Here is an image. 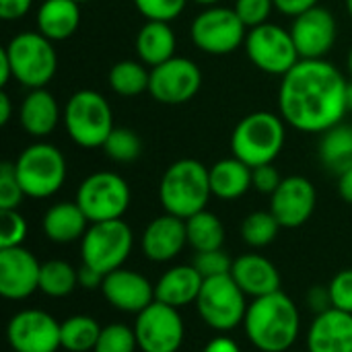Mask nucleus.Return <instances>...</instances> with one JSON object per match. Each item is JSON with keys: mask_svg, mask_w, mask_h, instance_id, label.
Wrapping results in <instances>:
<instances>
[{"mask_svg": "<svg viewBox=\"0 0 352 352\" xmlns=\"http://www.w3.org/2000/svg\"><path fill=\"white\" fill-rule=\"evenodd\" d=\"M243 45L252 64L272 76H285L301 60L291 29L287 31L270 21L250 29Z\"/></svg>", "mask_w": 352, "mask_h": 352, "instance_id": "12", "label": "nucleus"}, {"mask_svg": "<svg viewBox=\"0 0 352 352\" xmlns=\"http://www.w3.org/2000/svg\"><path fill=\"white\" fill-rule=\"evenodd\" d=\"M320 161L324 169L334 175H342L352 169V126L351 124H336L334 128L326 130L320 140Z\"/></svg>", "mask_w": 352, "mask_h": 352, "instance_id": "29", "label": "nucleus"}, {"mask_svg": "<svg viewBox=\"0 0 352 352\" xmlns=\"http://www.w3.org/2000/svg\"><path fill=\"white\" fill-rule=\"evenodd\" d=\"M332 307L352 314V268H344L332 276L328 283Z\"/></svg>", "mask_w": 352, "mask_h": 352, "instance_id": "42", "label": "nucleus"}, {"mask_svg": "<svg viewBox=\"0 0 352 352\" xmlns=\"http://www.w3.org/2000/svg\"><path fill=\"white\" fill-rule=\"evenodd\" d=\"M33 6V0H0V16L4 21L23 19Z\"/></svg>", "mask_w": 352, "mask_h": 352, "instance_id": "45", "label": "nucleus"}, {"mask_svg": "<svg viewBox=\"0 0 352 352\" xmlns=\"http://www.w3.org/2000/svg\"><path fill=\"white\" fill-rule=\"evenodd\" d=\"M136 10L146 21H165L171 23L177 19L190 0H132Z\"/></svg>", "mask_w": 352, "mask_h": 352, "instance_id": "40", "label": "nucleus"}, {"mask_svg": "<svg viewBox=\"0 0 352 352\" xmlns=\"http://www.w3.org/2000/svg\"><path fill=\"white\" fill-rule=\"evenodd\" d=\"M243 330L260 352H291L301 334L299 305L283 291L250 301Z\"/></svg>", "mask_w": 352, "mask_h": 352, "instance_id": "2", "label": "nucleus"}, {"mask_svg": "<svg viewBox=\"0 0 352 352\" xmlns=\"http://www.w3.org/2000/svg\"><path fill=\"white\" fill-rule=\"evenodd\" d=\"M338 194L346 204H352V169L338 175Z\"/></svg>", "mask_w": 352, "mask_h": 352, "instance_id": "49", "label": "nucleus"}, {"mask_svg": "<svg viewBox=\"0 0 352 352\" xmlns=\"http://www.w3.org/2000/svg\"><path fill=\"white\" fill-rule=\"evenodd\" d=\"M235 12L248 29L268 23L274 0H235Z\"/></svg>", "mask_w": 352, "mask_h": 352, "instance_id": "41", "label": "nucleus"}, {"mask_svg": "<svg viewBox=\"0 0 352 352\" xmlns=\"http://www.w3.org/2000/svg\"><path fill=\"white\" fill-rule=\"evenodd\" d=\"M190 37L200 52L210 56H227L245 43L248 27L237 16L235 8L217 4L204 8L192 21Z\"/></svg>", "mask_w": 352, "mask_h": 352, "instance_id": "11", "label": "nucleus"}, {"mask_svg": "<svg viewBox=\"0 0 352 352\" xmlns=\"http://www.w3.org/2000/svg\"><path fill=\"white\" fill-rule=\"evenodd\" d=\"M136 54L142 64L155 68L175 56V33L165 21H146L136 35Z\"/></svg>", "mask_w": 352, "mask_h": 352, "instance_id": "28", "label": "nucleus"}, {"mask_svg": "<svg viewBox=\"0 0 352 352\" xmlns=\"http://www.w3.org/2000/svg\"><path fill=\"white\" fill-rule=\"evenodd\" d=\"M103 285V274H99L97 270L80 264L78 266V289H85V291H97L101 289Z\"/></svg>", "mask_w": 352, "mask_h": 352, "instance_id": "47", "label": "nucleus"}, {"mask_svg": "<svg viewBox=\"0 0 352 352\" xmlns=\"http://www.w3.org/2000/svg\"><path fill=\"white\" fill-rule=\"evenodd\" d=\"M336 19L324 6H314L295 16L291 35L297 45L301 60H322L334 47L336 41Z\"/></svg>", "mask_w": 352, "mask_h": 352, "instance_id": "19", "label": "nucleus"}, {"mask_svg": "<svg viewBox=\"0 0 352 352\" xmlns=\"http://www.w3.org/2000/svg\"><path fill=\"white\" fill-rule=\"evenodd\" d=\"M318 4H320V0H274V8L287 16H297Z\"/></svg>", "mask_w": 352, "mask_h": 352, "instance_id": "46", "label": "nucleus"}, {"mask_svg": "<svg viewBox=\"0 0 352 352\" xmlns=\"http://www.w3.org/2000/svg\"><path fill=\"white\" fill-rule=\"evenodd\" d=\"M202 352H243V351H241V346H239L231 336H227V334H219V336L210 338V340L204 344Z\"/></svg>", "mask_w": 352, "mask_h": 352, "instance_id": "48", "label": "nucleus"}, {"mask_svg": "<svg viewBox=\"0 0 352 352\" xmlns=\"http://www.w3.org/2000/svg\"><path fill=\"white\" fill-rule=\"evenodd\" d=\"M78 289V268L66 260H47L41 262L39 274V293L50 299L70 297Z\"/></svg>", "mask_w": 352, "mask_h": 352, "instance_id": "31", "label": "nucleus"}, {"mask_svg": "<svg viewBox=\"0 0 352 352\" xmlns=\"http://www.w3.org/2000/svg\"><path fill=\"white\" fill-rule=\"evenodd\" d=\"M188 245L186 221L163 212L155 217L140 235V252L148 262L167 264L173 262Z\"/></svg>", "mask_w": 352, "mask_h": 352, "instance_id": "20", "label": "nucleus"}, {"mask_svg": "<svg viewBox=\"0 0 352 352\" xmlns=\"http://www.w3.org/2000/svg\"><path fill=\"white\" fill-rule=\"evenodd\" d=\"M62 118L70 140L80 148L103 146L116 128L111 105L101 93L93 89H80L72 93L66 101Z\"/></svg>", "mask_w": 352, "mask_h": 352, "instance_id": "5", "label": "nucleus"}, {"mask_svg": "<svg viewBox=\"0 0 352 352\" xmlns=\"http://www.w3.org/2000/svg\"><path fill=\"white\" fill-rule=\"evenodd\" d=\"M287 122L283 116L272 111H254L245 116L231 134L233 157L245 165L260 167L274 163L285 148L287 140Z\"/></svg>", "mask_w": 352, "mask_h": 352, "instance_id": "4", "label": "nucleus"}, {"mask_svg": "<svg viewBox=\"0 0 352 352\" xmlns=\"http://www.w3.org/2000/svg\"><path fill=\"white\" fill-rule=\"evenodd\" d=\"M305 352H352V314L336 307L318 314L305 334Z\"/></svg>", "mask_w": 352, "mask_h": 352, "instance_id": "21", "label": "nucleus"}, {"mask_svg": "<svg viewBox=\"0 0 352 352\" xmlns=\"http://www.w3.org/2000/svg\"><path fill=\"white\" fill-rule=\"evenodd\" d=\"M76 2H80V4H82V2H89V0H76Z\"/></svg>", "mask_w": 352, "mask_h": 352, "instance_id": "56", "label": "nucleus"}, {"mask_svg": "<svg viewBox=\"0 0 352 352\" xmlns=\"http://www.w3.org/2000/svg\"><path fill=\"white\" fill-rule=\"evenodd\" d=\"M148 80H151V70H146V64L136 60L116 62L107 74V82L111 91L122 97H136L148 91Z\"/></svg>", "mask_w": 352, "mask_h": 352, "instance_id": "33", "label": "nucleus"}, {"mask_svg": "<svg viewBox=\"0 0 352 352\" xmlns=\"http://www.w3.org/2000/svg\"><path fill=\"white\" fill-rule=\"evenodd\" d=\"M140 352H179L186 340L182 309L161 301L151 303L132 324Z\"/></svg>", "mask_w": 352, "mask_h": 352, "instance_id": "13", "label": "nucleus"}, {"mask_svg": "<svg viewBox=\"0 0 352 352\" xmlns=\"http://www.w3.org/2000/svg\"><path fill=\"white\" fill-rule=\"evenodd\" d=\"M349 109H352V80L349 82Z\"/></svg>", "mask_w": 352, "mask_h": 352, "instance_id": "53", "label": "nucleus"}, {"mask_svg": "<svg viewBox=\"0 0 352 352\" xmlns=\"http://www.w3.org/2000/svg\"><path fill=\"white\" fill-rule=\"evenodd\" d=\"M192 264L196 270L202 274V278H217V276H227L231 274L233 260L231 256L221 248V250H210V252H196Z\"/></svg>", "mask_w": 352, "mask_h": 352, "instance_id": "37", "label": "nucleus"}, {"mask_svg": "<svg viewBox=\"0 0 352 352\" xmlns=\"http://www.w3.org/2000/svg\"><path fill=\"white\" fill-rule=\"evenodd\" d=\"M291 352H295V351H291Z\"/></svg>", "mask_w": 352, "mask_h": 352, "instance_id": "57", "label": "nucleus"}, {"mask_svg": "<svg viewBox=\"0 0 352 352\" xmlns=\"http://www.w3.org/2000/svg\"><path fill=\"white\" fill-rule=\"evenodd\" d=\"M280 223L270 210H254L250 212L239 227V235L243 243L252 250H264L272 245L280 233Z\"/></svg>", "mask_w": 352, "mask_h": 352, "instance_id": "34", "label": "nucleus"}, {"mask_svg": "<svg viewBox=\"0 0 352 352\" xmlns=\"http://www.w3.org/2000/svg\"><path fill=\"white\" fill-rule=\"evenodd\" d=\"M10 78H14V76H12V66H10V60H8L6 50L2 47V50H0V87L4 89V87L8 85Z\"/></svg>", "mask_w": 352, "mask_h": 352, "instance_id": "50", "label": "nucleus"}, {"mask_svg": "<svg viewBox=\"0 0 352 352\" xmlns=\"http://www.w3.org/2000/svg\"><path fill=\"white\" fill-rule=\"evenodd\" d=\"M74 200L91 223L116 221L128 212L132 190L116 171H95L80 182Z\"/></svg>", "mask_w": 352, "mask_h": 352, "instance_id": "10", "label": "nucleus"}, {"mask_svg": "<svg viewBox=\"0 0 352 352\" xmlns=\"http://www.w3.org/2000/svg\"><path fill=\"white\" fill-rule=\"evenodd\" d=\"M41 262L27 248L0 250V295L6 301H25L39 291Z\"/></svg>", "mask_w": 352, "mask_h": 352, "instance_id": "17", "label": "nucleus"}, {"mask_svg": "<svg viewBox=\"0 0 352 352\" xmlns=\"http://www.w3.org/2000/svg\"><path fill=\"white\" fill-rule=\"evenodd\" d=\"M346 10H349V16L352 19V0H346Z\"/></svg>", "mask_w": 352, "mask_h": 352, "instance_id": "55", "label": "nucleus"}, {"mask_svg": "<svg viewBox=\"0 0 352 352\" xmlns=\"http://www.w3.org/2000/svg\"><path fill=\"white\" fill-rule=\"evenodd\" d=\"M318 192L316 186L303 175L283 177L276 192L270 196V212L283 229L303 227L316 212Z\"/></svg>", "mask_w": 352, "mask_h": 352, "instance_id": "16", "label": "nucleus"}, {"mask_svg": "<svg viewBox=\"0 0 352 352\" xmlns=\"http://www.w3.org/2000/svg\"><path fill=\"white\" fill-rule=\"evenodd\" d=\"M60 107L56 97L43 87V89H29L25 95L21 107H19V122L21 128L33 136V138H45L50 136L58 122H60Z\"/></svg>", "mask_w": 352, "mask_h": 352, "instance_id": "25", "label": "nucleus"}, {"mask_svg": "<svg viewBox=\"0 0 352 352\" xmlns=\"http://www.w3.org/2000/svg\"><path fill=\"white\" fill-rule=\"evenodd\" d=\"M27 231V221L19 210H0V250L23 245Z\"/></svg>", "mask_w": 352, "mask_h": 352, "instance_id": "39", "label": "nucleus"}, {"mask_svg": "<svg viewBox=\"0 0 352 352\" xmlns=\"http://www.w3.org/2000/svg\"><path fill=\"white\" fill-rule=\"evenodd\" d=\"M349 74H351V80H352V47H351V52H349Z\"/></svg>", "mask_w": 352, "mask_h": 352, "instance_id": "54", "label": "nucleus"}, {"mask_svg": "<svg viewBox=\"0 0 352 352\" xmlns=\"http://www.w3.org/2000/svg\"><path fill=\"white\" fill-rule=\"evenodd\" d=\"M202 285L204 278L194 264H175L155 283V299L175 309H184L188 305H196Z\"/></svg>", "mask_w": 352, "mask_h": 352, "instance_id": "23", "label": "nucleus"}, {"mask_svg": "<svg viewBox=\"0 0 352 352\" xmlns=\"http://www.w3.org/2000/svg\"><path fill=\"white\" fill-rule=\"evenodd\" d=\"M305 305L309 311H314L316 316L318 314H324L332 307V301H330V291H328V285H316L307 291L305 295Z\"/></svg>", "mask_w": 352, "mask_h": 352, "instance_id": "44", "label": "nucleus"}, {"mask_svg": "<svg viewBox=\"0 0 352 352\" xmlns=\"http://www.w3.org/2000/svg\"><path fill=\"white\" fill-rule=\"evenodd\" d=\"M210 196L208 167L196 159L171 163L159 182V202L163 210L184 221L204 210Z\"/></svg>", "mask_w": 352, "mask_h": 352, "instance_id": "3", "label": "nucleus"}, {"mask_svg": "<svg viewBox=\"0 0 352 352\" xmlns=\"http://www.w3.org/2000/svg\"><path fill=\"white\" fill-rule=\"evenodd\" d=\"M186 233H188V245L194 252L221 250L225 243L223 221L206 208L196 212L194 217L186 219Z\"/></svg>", "mask_w": 352, "mask_h": 352, "instance_id": "30", "label": "nucleus"}, {"mask_svg": "<svg viewBox=\"0 0 352 352\" xmlns=\"http://www.w3.org/2000/svg\"><path fill=\"white\" fill-rule=\"evenodd\" d=\"M91 221L85 217L76 200L72 202H56L41 217L43 237L56 245H70L80 241L87 233Z\"/></svg>", "mask_w": 352, "mask_h": 352, "instance_id": "24", "label": "nucleus"}, {"mask_svg": "<svg viewBox=\"0 0 352 352\" xmlns=\"http://www.w3.org/2000/svg\"><path fill=\"white\" fill-rule=\"evenodd\" d=\"M14 173L27 198L45 200L62 190L68 165L58 146L50 142H33L16 157Z\"/></svg>", "mask_w": 352, "mask_h": 352, "instance_id": "6", "label": "nucleus"}, {"mask_svg": "<svg viewBox=\"0 0 352 352\" xmlns=\"http://www.w3.org/2000/svg\"><path fill=\"white\" fill-rule=\"evenodd\" d=\"M62 322L43 309H21L6 324V342L12 352H58Z\"/></svg>", "mask_w": 352, "mask_h": 352, "instance_id": "14", "label": "nucleus"}, {"mask_svg": "<svg viewBox=\"0 0 352 352\" xmlns=\"http://www.w3.org/2000/svg\"><path fill=\"white\" fill-rule=\"evenodd\" d=\"M280 182H283L280 171L272 163L252 169V188L260 194L272 196L276 192V188L280 186Z\"/></svg>", "mask_w": 352, "mask_h": 352, "instance_id": "43", "label": "nucleus"}, {"mask_svg": "<svg viewBox=\"0 0 352 352\" xmlns=\"http://www.w3.org/2000/svg\"><path fill=\"white\" fill-rule=\"evenodd\" d=\"M190 2H194V4H200V6H204V8H208V6H217L221 0H190Z\"/></svg>", "mask_w": 352, "mask_h": 352, "instance_id": "52", "label": "nucleus"}, {"mask_svg": "<svg viewBox=\"0 0 352 352\" xmlns=\"http://www.w3.org/2000/svg\"><path fill=\"white\" fill-rule=\"evenodd\" d=\"M248 307V295L239 289L231 274L206 278L196 299L200 320L217 334H227L243 326Z\"/></svg>", "mask_w": 352, "mask_h": 352, "instance_id": "8", "label": "nucleus"}, {"mask_svg": "<svg viewBox=\"0 0 352 352\" xmlns=\"http://www.w3.org/2000/svg\"><path fill=\"white\" fill-rule=\"evenodd\" d=\"M105 155L116 163H132L142 153V142L138 134L130 128H113L107 136L105 144L101 146Z\"/></svg>", "mask_w": 352, "mask_h": 352, "instance_id": "35", "label": "nucleus"}, {"mask_svg": "<svg viewBox=\"0 0 352 352\" xmlns=\"http://www.w3.org/2000/svg\"><path fill=\"white\" fill-rule=\"evenodd\" d=\"M23 198L27 196L16 179L14 163L4 161L0 165V210H19Z\"/></svg>", "mask_w": 352, "mask_h": 352, "instance_id": "38", "label": "nucleus"}, {"mask_svg": "<svg viewBox=\"0 0 352 352\" xmlns=\"http://www.w3.org/2000/svg\"><path fill=\"white\" fill-rule=\"evenodd\" d=\"M37 31L50 41H64L80 27V2L43 0L35 14Z\"/></svg>", "mask_w": 352, "mask_h": 352, "instance_id": "26", "label": "nucleus"}, {"mask_svg": "<svg viewBox=\"0 0 352 352\" xmlns=\"http://www.w3.org/2000/svg\"><path fill=\"white\" fill-rule=\"evenodd\" d=\"M134 250L132 227L124 219L91 223L80 239V264L109 274L126 264Z\"/></svg>", "mask_w": 352, "mask_h": 352, "instance_id": "7", "label": "nucleus"}, {"mask_svg": "<svg viewBox=\"0 0 352 352\" xmlns=\"http://www.w3.org/2000/svg\"><path fill=\"white\" fill-rule=\"evenodd\" d=\"M212 196L225 202L239 200L252 190V167L237 157H227L208 167Z\"/></svg>", "mask_w": 352, "mask_h": 352, "instance_id": "27", "label": "nucleus"}, {"mask_svg": "<svg viewBox=\"0 0 352 352\" xmlns=\"http://www.w3.org/2000/svg\"><path fill=\"white\" fill-rule=\"evenodd\" d=\"M231 276L239 285V289L248 295V299L272 295L280 291L283 285L278 268L258 252H248L237 256L233 260Z\"/></svg>", "mask_w": 352, "mask_h": 352, "instance_id": "22", "label": "nucleus"}, {"mask_svg": "<svg viewBox=\"0 0 352 352\" xmlns=\"http://www.w3.org/2000/svg\"><path fill=\"white\" fill-rule=\"evenodd\" d=\"M349 109V82L326 58L299 60L278 89V111L299 132H326L342 122Z\"/></svg>", "mask_w": 352, "mask_h": 352, "instance_id": "1", "label": "nucleus"}, {"mask_svg": "<svg viewBox=\"0 0 352 352\" xmlns=\"http://www.w3.org/2000/svg\"><path fill=\"white\" fill-rule=\"evenodd\" d=\"M101 295L109 307L122 314L138 316L151 303H155V285L138 270L132 268H118L103 276Z\"/></svg>", "mask_w": 352, "mask_h": 352, "instance_id": "18", "label": "nucleus"}, {"mask_svg": "<svg viewBox=\"0 0 352 352\" xmlns=\"http://www.w3.org/2000/svg\"><path fill=\"white\" fill-rule=\"evenodd\" d=\"M138 340L134 334V328L128 324H107L101 328L97 346L93 352H136Z\"/></svg>", "mask_w": 352, "mask_h": 352, "instance_id": "36", "label": "nucleus"}, {"mask_svg": "<svg viewBox=\"0 0 352 352\" xmlns=\"http://www.w3.org/2000/svg\"><path fill=\"white\" fill-rule=\"evenodd\" d=\"M99 322L93 316L76 314L62 322V349L66 352H93L101 334Z\"/></svg>", "mask_w": 352, "mask_h": 352, "instance_id": "32", "label": "nucleus"}, {"mask_svg": "<svg viewBox=\"0 0 352 352\" xmlns=\"http://www.w3.org/2000/svg\"><path fill=\"white\" fill-rule=\"evenodd\" d=\"M202 87V72L190 58H177L151 68L148 93L157 103L182 105L192 101Z\"/></svg>", "mask_w": 352, "mask_h": 352, "instance_id": "15", "label": "nucleus"}, {"mask_svg": "<svg viewBox=\"0 0 352 352\" xmlns=\"http://www.w3.org/2000/svg\"><path fill=\"white\" fill-rule=\"evenodd\" d=\"M12 116V101L6 91H0V126H6Z\"/></svg>", "mask_w": 352, "mask_h": 352, "instance_id": "51", "label": "nucleus"}, {"mask_svg": "<svg viewBox=\"0 0 352 352\" xmlns=\"http://www.w3.org/2000/svg\"><path fill=\"white\" fill-rule=\"evenodd\" d=\"M4 50L10 60L14 80L27 89H43L58 70L54 41L43 37L39 31L16 33Z\"/></svg>", "mask_w": 352, "mask_h": 352, "instance_id": "9", "label": "nucleus"}]
</instances>
